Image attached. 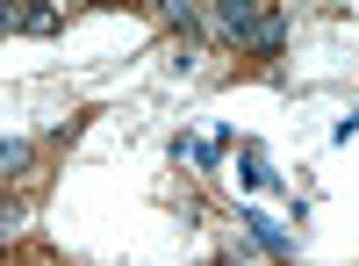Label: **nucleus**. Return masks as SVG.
Here are the masks:
<instances>
[{
    "label": "nucleus",
    "instance_id": "f257e3e1",
    "mask_svg": "<svg viewBox=\"0 0 359 266\" xmlns=\"http://www.w3.org/2000/svg\"><path fill=\"white\" fill-rule=\"evenodd\" d=\"M223 36L237 44V51H259V58H273L280 44H287V22L280 15H259V8H245V0H223Z\"/></svg>",
    "mask_w": 359,
    "mask_h": 266
},
{
    "label": "nucleus",
    "instance_id": "f03ea898",
    "mask_svg": "<svg viewBox=\"0 0 359 266\" xmlns=\"http://www.w3.org/2000/svg\"><path fill=\"white\" fill-rule=\"evenodd\" d=\"M237 230H245V245H252V252H273V259H294V238H287V230H280L273 216L245 209V223H237Z\"/></svg>",
    "mask_w": 359,
    "mask_h": 266
},
{
    "label": "nucleus",
    "instance_id": "7ed1b4c3",
    "mask_svg": "<svg viewBox=\"0 0 359 266\" xmlns=\"http://www.w3.org/2000/svg\"><path fill=\"white\" fill-rule=\"evenodd\" d=\"M237 180L245 187H273V166H266L259 144H237Z\"/></svg>",
    "mask_w": 359,
    "mask_h": 266
},
{
    "label": "nucleus",
    "instance_id": "20e7f679",
    "mask_svg": "<svg viewBox=\"0 0 359 266\" xmlns=\"http://www.w3.org/2000/svg\"><path fill=\"white\" fill-rule=\"evenodd\" d=\"M29 159H36V152H29L22 137H0V180H15V173H29Z\"/></svg>",
    "mask_w": 359,
    "mask_h": 266
},
{
    "label": "nucleus",
    "instance_id": "39448f33",
    "mask_svg": "<svg viewBox=\"0 0 359 266\" xmlns=\"http://www.w3.org/2000/svg\"><path fill=\"white\" fill-rule=\"evenodd\" d=\"M22 216H29V201H0V245L22 238Z\"/></svg>",
    "mask_w": 359,
    "mask_h": 266
},
{
    "label": "nucleus",
    "instance_id": "423d86ee",
    "mask_svg": "<svg viewBox=\"0 0 359 266\" xmlns=\"http://www.w3.org/2000/svg\"><path fill=\"white\" fill-rule=\"evenodd\" d=\"M187 159H194L201 173H216V166H223V144H194V152H187Z\"/></svg>",
    "mask_w": 359,
    "mask_h": 266
},
{
    "label": "nucleus",
    "instance_id": "0eeeda50",
    "mask_svg": "<svg viewBox=\"0 0 359 266\" xmlns=\"http://www.w3.org/2000/svg\"><path fill=\"white\" fill-rule=\"evenodd\" d=\"M22 29H29V36H50V29H57V15H50V8H36V15H22Z\"/></svg>",
    "mask_w": 359,
    "mask_h": 266
},
{
    "label": "nucleus",
    "instance_id": "6e6552de",
    "mask_svg": "<svg viewBox=\"0 0 359 266\" xmlns=\"http://www.w3.org/2000/svg\"><path fill=\"white\" fill-rule=\"evenodd\" d=\"M15 29H22V15H15V8H0V36H15Z\"/></svg>",
    "mask_w": 359,
    "mask_h": 266
}]
</instances>
